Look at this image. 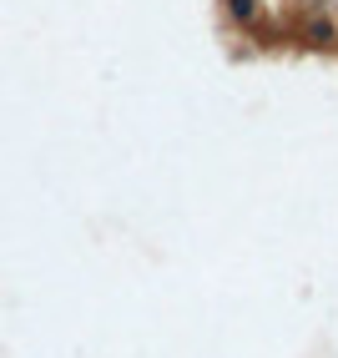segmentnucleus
<instances>
[{
    "mask_svg": "<svg viewBox=\"0 0 338 358\" xmlns=\"http://www.w3.org/2000/svg\"><path fill=\"white\" fill-rule=\"evenodd\" d=\"M232 15H243V20H248V15H253V0H232Z\"/></svg>",
    "mask_w": 338,
    "mask_h": 358,
    "instance_id": "nucleus-1",
    "label": "nucleus"
}]
</instances>
